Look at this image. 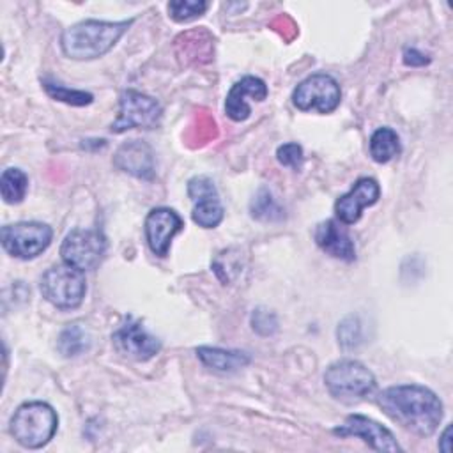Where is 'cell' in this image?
Masks as SVG:
<instances>
[{
    "label": "cell",
    "instance_id": "obj_1",
    "mask_svg": "<svg viewBox=\"0 0 453 453\" xmlns=\"http://www.w3.org/2000/svg\"><path fill=\"white\" fill-rule=\"evenodd\" d=\"M377 403L389 419L419 437L432 435L442 419L439 396L418 384L391 386L379 393Z\"/></svg>",
    "mask_w": 453,
    "mask_h": 453
},
{
    "label": "cell",
    "instance_id": "obj_2",
    "mask_svg": "<svg viewBox=\"0 0 453 453\" xmlns=\"http://www.w3.org/2000/svg\"><path fill=\"white\" fill-rule=\"evenodd\" d=\"M127 21H99L85 19L64 30L60 46L65 57L73 60H94L108 53L124 32L131 27Z\"/></svg>",
    "mask_w": 453,
    "mask_h": 453
},
{
    "label": "cell",
    "instance_id": "obj_3",
    "mask_svg": "<svg viewBox=\"0 0 453 453\" xmlns=\"http://www.w3.org/2000/svg\"><path fill=\"white\" fill-rule=\"evenodd\" d=\"M58 426V416L44 402H27L16 409L11 418V434L18 444L28 449L46 446Z\"/></svg>",
    "mask_w": 453,
    "mask_h": 453
},
{
    "label": "cell",
    "instance_id": "obj_4",
    "mask_svg": "<svg viewBox=\"0 0 453 453\" xmlns=\"http://www.w3.org/2000/svg\"><path fill=\"white\" fill-rule=\"evenodd\" d=\"M324 382L331 396L343 403H357L377 389L375 375L363 363L354 359L333 363L324 373Z\"/></svg>",
    "mask_w": 453,
    "mask_h": 453
},
{
    "label": "cell",
    "instance_id": "obj_5",
    "mask_svg": "<svg viewBox=\"0 0 453 453\" xmlns=\"http://www.w3.org/2000/svg\"><path fill=\"white\" fill-rule=\"evenodd\" d=\"M85 290L83 273L67 264L50 267L41 278L42 297L60 310L78 308L85 297Z\"/></svg>",
    "mask_w": 453,
    "mask_h": 453
},
{
    "label": "cell",
    "instance_id": "obj_6",
    "mask_svg": "<svg viewBox=\"0 0 453 453\" xmlns=\"http://www.w3.org/2000/svg\"><path fill=\"white\" fill-rule=\"evenodd\" d=\"M161 117H163V108L154 97L129 88L120 94L119 115L111 122L110 131L124 133L134 127L152 129L159 126Z\"/></svg>",
    "mask_w": 453,
    "mask_h": 453
},
{
    "label": "cell",
    "instance_id": "obj_7",
    "mask_svg": "<svg viewBox=\"0 0 453 453\" xmlns=\"http://www.w3.org/2000/svg\"><path fill=\"white\" fill-rule=\"evenodd\" d=\"M53 230L46 223L19 221L2 226L0 239L4 250L21 260L35 258L51 242Z\"/></svg>",
    "mask_w": 453,
    "mask_h": 453
},
{
    "label": "cell",
    "instance_id": "obj_8",
    "mask_svg": "<svg viewBox=\"0 0 453 453\" xmlns=\"http://www.w3.org/2000/svg\"><path fill=\"white\" fill-rule=\"evenodd\" d=\"M342 90L338 81L324 73L304 78L292 94V103L301 111L331 113L338 108Z\"/></svg>",
    "mask_w": 453,
    "mask_h": 453
},
{
    "label": "cell",
    "instance_id": "obj_9",
    "mask_svg": "<svg viewBox=\"0 0 453 453\" xmlns=\"http://www.w3.org/2000/svg\"><path fill=\"white\" fill-rule=\"evenodd\" d=\"M106 250V239L99 230L76 228L69 232L60 246L64 264L85 273L94 269L103 258Z\"/></svg>",
    "mask_w": 453,
    "mask_h": 453
},
{
    "label": "cell",
    "instance_id": "obj_10",
    "mask_svg": "<svg viewBox=\"0 0 453 453\" xmlns=\"http://www.w3.org/2000/svg\"><path fill=\"white\" fill-rule=\"evenodd\" d=\"M188 195L193 202L191 218L202 228H214L223 219V205L218 189L207 175H196L188 182Z\"/></svg>",
    "mask_w": 453,
    "mask_h": 453
},
{
    "label": "cell",
    "instance_id": "obj_11",
    "mask_svg": "<svg viewBox=\"0 0 453 453\" xmlns=\"http://www.w3.org/2000/svg\"><path fill=\"white\" fill-rule=\"evenodd\" d=\"M113 345L117 350L134 361H147L154 357L161 343L156 336H152L138 320L129 319L126 324H122L111 336Z\"/></svg>",
    "mask_w": 453,
    "mask_h": 453
},
{
    "label": "cell",
    "instance_id": "obj_12",
    "mask_svg": "<svg viewBox=\"0 0 453 453\" xmlns=\"http://www.w3.org/2000/svg\"><path fill=\"white\" fill-rule=\"evenodd\" d=\"M184 226L182 218L168 207L152 209L145 218V237L150 251L156 257H166L172 239Z\"/></svg>",
    "mask_w": 453,
    "mask_h": 453
},
{
    "label": "cell",
    "instance_id": "obj_13",
    "mask_svg": "<svg viewBox=\"0 0 453 453\" xmlns=\"http://www.w3.org/2000/svg\"><path fill=\"white\" fill-rule=\"evenodd\" d=\"M336 435H354L363 439L372 449L375 451H400V446L395 439V435L382 426L380 423L361 416V414H350L345 418L343 425L333 430Z\"/></svg>",
    "mask_w": 453,
    "mask_h": 453
},
{
    "label": "cell",
    "instance_id": "obj_14",
    "mask_svg": "<svg viewBox=\"0 0 453 453\" xmlns=\"http://www.w3.org/2000/svg\"><path fill=\"white\" fill-rule=\"evenodd\" d=\"M380 196V188L375 179L361 177L354 182L352 189L342 195L334 202V214L343 225H354L359 221L365 207L377 203Z\"/></svg>",
    "mask_w": 453,
    "mask_h": 453
},
{
    "label": "cell",
    "instance_id": "obj_15",
    "mask_svg": "<svg viewBox=\"0 0 453 453\" xmlns=\"http://www.w3.org/2000/svg\"><path fill=\"white\" fill-rule=\"evenodd\" d=\"M113 165L138 179H152L154 177V152L149 143L142 140H129L122 143L115 156Z\"/></svg>",
    "mask_w": 453,
    "mask_h": 453
},
{
    "label": "cell",
    "instance_id": "obj_16",
    "mask_svg": "<svg viewBox=\"0 0 453 453\" xmlns=\"http://www.w3.org/2000/svg\"><path fill=\"white\" fill-rule=\"evenodd\" d=\"M267 85L257 78V76H244L237 83L232 85L226 99H225V113L235 120H246L251 113V108L246 101V97H251L255 101H264L267 97Z\"/></svg>",
    "mask_w": 453,
    "mask_h": 453
},
{
    "label": "cell",
    "instance_id": "obj_17",
    "mask_svg": "<svg viewBox=\"0 0 453 453\" xmlns=\"http://www.w3.org/2000/svg\"><path fill=\"white\" fill-rule=\"evenodd\" d=\"M313 235H315L317 246L327 255H331L333 258H340L345 262H352L356 258L354 241L338 221L326 219L319 223Z\"/></svg>",
    "mask_w": 453,
    "mask_h": 453
},
{
    "label": "cell",
    "instance_id": "obj_18",
    "mask_svg": "<svg viewBox=\"0 0 453 453\" xmlns=\"http://www.w3.org/2000/svg\"><path fill=\"white\" fill-rule=\"evenodd\" d=\"M175 51L184 65L207 64L214 55V39L205 28H193L175 39Z\"/></svg>",
    "mask_w": 453,
    "mask_h": 453
},
{
    "label": "cell",
    "instance_id": "obj_19",
    "mask_svg": "<svg viewBox=\"0 0 453 453\" xmlns=\"http://www.w3.org/2000/svg\"><path fill=\"white\" fill-rule=\"evenodd\" d=\"M198 359L211 370L216 372H237L250 363V354L242 350H226L219 347H198Z\"/></svg>",
    "mask_w": 453,
    "mask_h": 453
},
{
    "label": "cell",
    "instance_id": "obj_20",
    "mask_svg": "<svg viewBox=\"0 0 453 453\" xmlns=\"http://www.w3.org/2000/svg\"><path fill=\"white\" fill-rule=\"evenodd\" d=\"M400 149V138L391 127H379L370 138V156L377 163H389Z\"/></svg>",
    "mask_w": 453,
    "mask_h": 453
},
{
    "label": "cell",
    "instance_id": "obj_21",
    "mask_svg": "<svg viewBox=\"0 0 453 453\" xmlns=\"http://www.w3.org/2000/svg\"><path fill=\"white\" fill-rule=\"evenodd\" d=\"M218 136V126L212 115L205 110H198L186 131V143L189 147H202Z\"/></svg>",
    "mask_w": 453,
    "mask_h": 453
},
{
    "label": "cell",
    "instance_id": "obj_22",
    "mask_svg": "<svg viewBox=\"0 0 453 453\" xmlns=\"http://www.w3.org/2000/svg\"><path fill=\"white\" fill-rule=\"evenodd\" d=\"M250 214L258 221H281L285 218L281 205L267 188H260L253 195L250 202Z\"/></svg>",
    "mask_w": 453,
    "mask_h": 453
},
{
    "label": "cell",
    "instance_id": "obj_23",
    "mask_svg": "<svg viewBox=\"0 0 453 453\" xmlns=\"http://www.w3.org/2000/svg\"><path fill=\"white\" fill-rule=\"evenodd\" d=\"M28 189V177L19 168H7L0 177V191L5 203H19Z\"/></svg>",
    "mask_w": 453,
    "mask_h": 453
},
{
    "label": "cell",
    "instance_id": "obj_24",
    "mask_svg": "<svg viewBox=\"0 0 453 453\" xmlns=\"http://www.w3.org/2000/svg\"><path fill=\"white\" fill-rule=\"evenodd\" d=\"M212 271L216 273L218 280L226 285L232 283L242 271V257L241 250L237 248H226L216 255L212 260Z\"/></svg>",
    "mask_w": 453,
    "mask_h": 453
},
{
    "label": "cell",
    "instance_id": "obj_25",
    "mask_svg": "<svg viewBox=\"0 0 453 453\" xmlns=\"http://www.w3.org/2000/svg\"><path fill=\"white\" fill-rule=\"evenodd\" d=\"M90 338L80 324H69L58 336V350L65 357H74L88 350Z\"/></svg>",
    "mask_w": 453,
    "mask_h": 453
},
{
    "label": "cell",
    "instance_id": "obj_26",
    "mask_svg": "<svg viewBox=\"0 0 453 453\" xmlns=\"http://www.w3.org/2000/svg\"><path fill=\"white\" fill-rule=\"evenodd\" d=\"M42 87H44L46 94L51 99L62 101V103L71 104V106H87L94 99V96L90 92L69 88V87H65L62 83H57V81H51V80H42Z\"/></svg>",
    "mask_w": 453,
    "mask_h": 453
},
{
    "label": "cell",
    "instance_id": "obj_27",
    "mask_svg": "<svg viewBox=\"0 0 453 453\" xmlns=\"http://www.w3.org/2000/svg\"><path fill=\"white\" fill-rule=\"evenodd\" d=\"M209 4L202 0H173L168 4V14L173 21L184 23L202 16L207 11Z\"/></svg>",
    "mask_w": 453,
    "mask_h": 453
},
{
    "label": "cell",
    "instance_id": "obj_28",
    "mask_svg": "<svg viewBox=\"0 0 453 453\" xmlns=\"http://www.w3.org/2000/svg\"><path fill=\"white\" fill-rule=\"evenodd\" d=\"M338 334V343L343 349H354L361 343V324L357 320V317H347L338 324L336 329Z\"/></svg>",
    "mask_w": 453,
    "mask_h": 453
},
{
    "label": "cell",
    "instance_id": "obj_29",
    "mask_svg": "<svg viewBox=\"0 0 453 453\" xmlns=\"http://www.w3.org/2000/svg\"><path fill=\"white\" fill-rule=\"evenodd\" d=\"M251 327H253V331H257L262 336H271L278 331V319L273 311L257 308L251 313Z\"/></svg>",
    "mask_w": 453,
    "mask_h": 453
},
{
    "label": "cell",
    "instance_id": "obj_30",
    "mask_svg": "<svg viewBox=\"0 0 453 453\" xmlns=\"http://www.w3.org/2000/svg\"><path fill=\"white\" fill-rule=\"evenodd\" d=\"M276 159L280 161V165L297 170V168H301L303 159H304L303 147L299 143H283L276 150Z\"/></svg>",
    "mask_w": 453,
    "mask_h": 453
},
{
    "label": "cell",
    "instance_id": "obj_31",
    "mask_svg": "<svg viewBox=\"0 0 453 453\" xmlns=\"http://www.w3.org/2000/svg\"><path fill=\"white\" fill-rule=\"evenodd\" d=\"M269 28H273L274 32H278L287 42H290V41L299 34V28H297L296 21H294L288 14H278V16L269 23Z\"/></svg>",
    "mask_w": 453,
    "mask_h": 453
},
{
    "label": "cell",
    "instance_id": "obj_32",
    "mask_svg": "<svg viewBox=\"0 0 453 453\" xmlns=\"http://www.w3.org/2000/svg\"><path fill=\"white\" fill-rule=\"evenodd\" d=\"M428 62H430V58H428L425 53H421L419 50H416V48H407V50L403 51V64H405V65L421 67V65H425V64H428Z\"/></svg>",
    "mask_w": 453,
    "mask_h": 453
},
{
    "label": "cell",
    "instance_id": "obj_33",
    "mask_svg": "<svg viewBox=\"0 0 453 453\" xmlns=\"http://www.w3.org/2000/svg\"><path fill=\"white\" fill-rule=\"evenodd\" d=\"M451 426L448 425L441 435V441H439V449H442L444 453H449L451 451Z\"/></svg>",
    "mask_w": 453,
    "mask_h": 453
}]
</instances>
